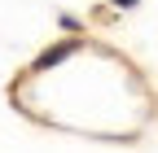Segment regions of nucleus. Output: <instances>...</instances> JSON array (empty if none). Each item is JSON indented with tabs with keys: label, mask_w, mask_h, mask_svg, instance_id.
Returning <instances> with one entry per match:
<instances>
[{
	"label": "nucleus",
	"mask_w": 158,
	"mask_h": 153,
	"mask_svg": "<svg viewBox=\"0 0 158 153\" xmlns=\"http://www.w3.org/2000/svg\"><path fill=\"white\" fill-rule=\"evenodd\" d=\"M66 53H70V44H62V48H53V53H44V57H40V61H35V70H48V66H57V61H62Z\"/></svg>",
	"instance_id": "obj_1"
},
{
	"label": "nucleus",
	"mask_w": 158,
	"mask_h": 153,
	"mask_svg": "<svg viewBox=\"0 0 158 153\" xmlns=\"http://www.w3.org/2000/svg\"><path fill=\"white\" fill-rule=\"evenodd\" d=\"M114 5H123V9H132V5H136V0H114Z\"/></svg>",
	"instance_id": "obj_2"
}]
</instances>
